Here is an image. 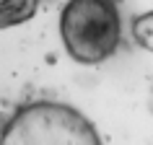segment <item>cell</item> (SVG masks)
Here are the masks:
<instances>
[{"mask_svg": "<svg viewBox=\"0 0 153 145\" xmlns=\"http://www.w3.org/2000/svg\"><path fill=\"white\" fill-rule=\"evenodd\" d=\"M0 145H101V137L75 106L34 101L5 122Z\"/></svg>", "mask_w": 153, "mask_h": 145, "instance_id": "1", "label": "cell"}, {"mask_svg": "<svg viewBox=\"0 0 153 145\" xmlns=\"http://www.w3.org/2000/svg\"><path fill=\"white\" fill-rule=\"evenodd\" d=\"M42 0H0V29L26 24L36 16Z\"/></svg>", "mask_w": 153, "mask_h": 145, "instance_id": "3", "label": "cell"}, {"mask_svg": "<svg viewBox=\"0 0 153 145\" xmlns=\"http://www.w3.org/2000/svg\"><path fill=\"white\" fill-rule=\"evenodd\" d=\"M132 36L143 49L153 52V10L132 18Z\"/></svg>", "mask_w": 153, "mask_h": 145, "instance_id": "4", "label": "cell"}, {"mask_svg": "<svg viewBox=\"0 0 153 145\" xmlns=\"http://www.w3.org/2000/svg\"><path fill=\"white\" fill-rule=\"evenodd\" d=\"M60 36L73 60L104 62L117 52L122 36L117 0H68L60 13Z\"/></svg>", "mask_w": 153, "mask_h": 145, "instance_id": "2", "label": "cell"}]
</instances>
